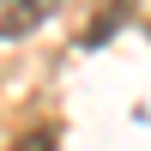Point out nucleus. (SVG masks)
I'll return each instance as SVG.
<instances>
[{"label": "nucleus", "instance_id": "1", "mask_svg": "<svg viewBox=\"0 0 151 151\" xmlns=\"http://www.w3.org/2000/svg\"><path fill=\"white\" fill-rule=\"evenodd\" d=\"M42 18H48V0H0V42L30 36Z\"/></svg>", "mask_w": 151, "mask_h": 151}, {"label": "nucleus", "instance_id": "2", "mask_svg": "<svg viewBox=\"0 0 151 151\" xmlns=\"http://www.w3.org/2000/svg\"><path fill=\"white\" fill-rule=\"evenodd\" d=\"M12 151H55V133H48V127H36V133H24Z\"/></svg>", "mask_w": 151, "mask_h": 151}]
</instances>
